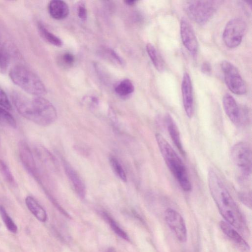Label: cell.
I'll use <instances>...</instances> for the list:
<instances>
[{
    "mask_svg": "<svg viewBox=\"0 0 252 252\" xmlns=\"http://www.w3.org/2000/svg\"><path fill=\"white\" fill-rule=\"evenodd\" d=\"M102 215L103 218L109 223L113 231L118 236L125 240H129L128 236L126 232L124 231L121 227H120L117 222H116L114 219L108 213L103 211L102 212Z\"/></svg>",
    "mask_w": 252,
    "mask_h": 252,
    "instance_id": "cell-23",
    "label": "cell"
},
{
    "mask_svg": "<svg viewBox=\"0 0 252 252\" xmlns=\"http://www.w3.org/2000/svg\"><path fill=\"white\" fill-rule=\"evenodd\" d=\"M25 203L29 210L38 220L42 222L46 221L47 214L46 211L33 197L27 196Z\"/></svg>",
    "mask_w": 252,
    "mask_h": 252,
    "instance_id": "cell-18",
    "label": "cell"
},
{
    "mask_svg": "<svg viewBox=\"0 0 252 252\" xmlns=\"http://www.w3.org/2000/svg\"><path fill=\"white\" fill-rule=\"evenodd\" d=\"M134 87L133 83L127 79L122 80L115 87L116 94L122 97L130 95L134 92Z\"/></svg>",
    "mask_w": 252,
    "mask_h": 252,
    "instance_id": "cell-22",
    "label": "cell"
},
{
    "mask_svg": "<svg viewBox=\"0 0 252 252\" xmlns=\"http://www.w3.org/2000/svg\"><path fill=\"white\" fill-rule=\"evenodd\" d=\"M125 2L127 4V5H130V6H132L136 2V1L135 0H126V1H125Z\"/></svg>",
    "mask_w": 252,
    "mask_h": 252,
    "instance_id": "cell-35",
    "label": "cell"
},
{
    "mask_svg": "<svg viewBox=\"0 0 252 252\" xmlns=\"http://www.w3.org/2000/svg\"><path fill=\"white\" fill-rule=\"evenodd\" d=\"M220 66L224 81L230 91L238 95L245 94L247 92L246 84L236 66L227 61H223Z\"/></svg>",
    "mask_w": 252,
    "mask_h": 252,
    "instance_id": "cell-8",
    "label": "cell"
},
{
    "mask_svg": "<svg viewBox=\"0 0 252 252\" xmlns=\"http://www.w3.org/2000/svg\"><path fill=\"white\" fill-rule=\"evenodd\" d=\"M37 28L41 36L48 42L57 47L62 46L63 45L62 40L51 32L42 23H38Z\"/></svg>",
    "mask_w": 252,
    "mask_h": 252,
    "instance_id": "cell-19",
    "label": "cell"
},
{
    "mask_svg": "<svg viewBox=\"0 0 252 252\" xmlns=\"http://www.w3.org/2000/svg\"><path fill=\"white\" fill-rule=\"evenodd\" d=\"M20 160L26 171L36 182L43 187L41 176L36 161L28 144L21 141L18 144Z\"/></svg>",
    "mask_w": 252,
    "mask_h": 252,
    "instance_id": "cell-9",
    "label": "cell"
},
{
    "mask_svg": "<svg viewBox=\"0 0 252 252\" xmlns=\"http://www.w3.org/2000/svg\"><path fill=\"white\" fill-rule=\"evenodd\" d=\"M77 12L80 19L85 20L87 18V10L86 5L82 1L80 2L77 5Z\"/></svg>",
    "mask_w": 252,
    "mask_h": 252,
    "instance_id": "cell-32",
    "label": "cell"
},
{
    "mask_svg": "<svg viewBox=\"0 0 252 252\" xmlns=\"http://www.w3.org/2000/svg\"><path fill=\"white\" fill-rule=\"evenodd\" d=\"M181 88L184 110L187 116L191 118L193 113L192 86L190 76L187 72L183 75Z\"/></svg>",
    "mask_w": 252,
    "mask_h": 252,
    "instance_id": "cell-12",
    "label": "cell"
},
{
    "mask_svg": "<svg viewBox=\"0 0 252 252\" xmlns=\"http://www.w3.org/2000/svg\"><path fill=\"white\" fill-rule=\"evenodd\" d=\"M240 200L246 206L251 208L252 207V197L251 193L241 192L239 194Z\"/></svg>",
    "mask_w": 252,
    "mask_h": 252,
    "instance_id": "cell-33",
    "label": "cell"
},
{
    "mask_svg": "<svg viewBox=\"0 0 252 252\" xmlns=\"http://www.w3.org/2000/svg\"><path fill=\"white\" fill-rule=\"evenodd\" d=\"M220 1L190 0L185 4V11L189 17L196 23L204 24L215 14Z\"/></svg>",
    "mask_w": 252,
    "mask_h": 252,
    "instance_id": "cell-5",
    "label": "cell"
},
{
    "mask_svg": "<svg viewBox=\"0 0 252 252\" xmlns=\"http://www.w3.org/2000/svg\"><path fill=\"white\" fill-rule=\"evenodd\" d=\"M102 56L108 59L113 63L122 65L124 64L123 59L113 49L108 48H104L100 50Z\"/></svg>",
    "mask_w": 252,
    "mask_h": 252,
    "instance_id": "cell-28",
    "label": "cell"
},
{
    "mask_svg": "<svg viewBox=\"0 0 252 252\" xmlns=\"http://www.w3.org/2000/svg\"><path fill=\"white\" fill-rule=\"evenodd\" d=\"M180 35L185 47L195 57L198 48L197 38L191 26L185 19H182L181 21Z\"/></svg>",
    "mask_w": 252,
    "mask_h": 252,
    "instance_id": "cell-11",
    "label": "cell"
},
{
    "mask_svg": "<svg viewBox=\"0 0 252 252\" xmlns=\"http://www.w3.org/2000/svg\"><path fill=\"white\" fill-rule=\"evenodd\" d=\"M0 172L4 180L11 186H15L16 182L9 168L4 161L0 158Z\"/></svg>",
    "mask_w": 252,
    "mask_h": 252,
    "instance_id": "cell-27",
    "label": "cell"
},
{
    "mask_svg": "<svg viewBox=\"0 0 252 252\" xmlns=\"http://www.w3.org/2000/svg\"><path fill=\"white\" fill-rule=\"evenodd\" d=\"M220 226L222 232L234 243L244 250H249L250 247L235 228L225 221H221Z\"/></svg>",
    "mask_w": 252,
    "mask_h": 252,
    "instance_id": "cell-16",
    "label": "cell"
},
{
    "mask_svg": "<svg viewBox=\"0 0 252 252\" xmlns=\"http://www.w3.org/2000/svg\"><path fill=\"white\" fill-rule=\"evenodd\" d=\"M12 81L26 93L35 96H42L46 89L40 79L33 72L22 65L12 67L9 72Z\"/></svg>",
    "mask_w": 252,
    "mask_h": 252,
    "instance_id": "cell-4",
    "label": "cell"
},
{
    "mask_svg": "<svg viewBox=\"0 0 252 252\" xmlns=\"http://www.w3.org/2000/svg\"><path fill=\"white\" fill-rule=\"evenodd\" d=\"M0 216L6 228L11 233H16L18 227L2 205H0Z\"/></svg>",
    "mask_w": 252,
    "mask_h": 252,
    "instance_id": "cell-25",
    "label": "cell"
},
{
    "mask_svg": "<svg viewBox=\"0 0 252 252\" xmlns=\"http://www.w3.org/2000/svg\"><path fill=\"white\" fill-rule=\"evenodd\" d=\"M165 221L177 238L182 243L187 240V230L182 216L176 210L167 208L164 212Z\"/></svg>",
    "mask_w": 252,
    "mask_h": 252,
    "instance_id": "cell-10",
    "label": "cell"
},
{
    "mask_svg": "<svg viewBox=\"0 0 252 252\" xmlns=\"http://www.w3.org/2000/svg\"><path fill=\"white\" fill-rule=\"evenodd\" d=\"M106 252H116L114 248H109Z\"/></svg>",
    "mask_w": 252,
    "mask_h": 252,
    "instance_id": "cell-36",
    "label": "cell"
},
{
    "mask_svg": "<svg viewBox=\"0 0 252 252\" xmlns=\"http://www.w3.org/2000/svg\"><path fill=\"white\" fill-rule=\"evenodd\" d=\"M110 166L115 174L123 182H126V175L122 164L119 160L115 157L109 158Z\"/></svg>",
    "mask_w": 252,
    "mask_h": 252,
    "instance_id": "cell-26",
    "label": "cell"
},
{
    "mask_svg": "<svg viewBox=\"0 0 252 252\" xmlns=\"http://www.w3.org/2000/svg\"><path fill=\"white\" fill-rule=\"evenodd\" d=\"M0 125L12 128H15L17 126L16 121L13 116L1 106H0Z\"/></svg>",
    "mask_w": 252,
    "mask_h": 252,
    "instance_id": "cell-24",
    "label": "cell"
},
{
    "mask_svg": "<svg viewBox=\"0 0 252 252\" xmlns=\"http://www.w3.org/2000/svg\"><path fill=\"white\" fill-rule=\"evenodd\" d=\"M13 103L18 113L26 119L43 126L56 120L57 112L54 105L42 96L30 99L17 91L11 94Z\"/></svg>",
    "mask_w": 252,
    "mask_h": 252,
    "instance_id": "cell-2",
    "label": "cell"
},
{
    "mask_svg": "<svg viewBox=\"0 0 252 252\" xmlns=\"http://www.w3.org/2000/svg\"><path fill=\"white\" fill-rule=\"evenodd\" d=\"M66 176L77 194L84 198L86 194L85 186L76 171L66 161H63Z\"/></svg>",
    "mask_w": 252,
    "mask_h": 252,
    "instance_id": "cell-14",
    "label": "cell"
},
{
    "mask_svg": "<svg viewBox=\"0 0 252 252\" xmlns=\"http://www.w3.org/2000/svg\"><path fill=\"white\" fill-rule=\"evenodd\" d=\"M9 56L6 49L0 44V73H5L9 65Z\"/></svg>",
    "mask_w": 252,
    "mask_h": 252,
    "instance_id": "cell-29",
    "label": "cell"
},
{
    "mask_svg": "<svg viewBox=\"0 0 252 252\" xmlns=\"http://www.w3.org/2000/svg\"><path fill=\"white\" fill-rule=\"evenodd\" d=\"M201 71L205 74H209L212 70L210 63L207 62H204L201 66Z\"/></svg>",
    "mask_w": 252,
    "mask_h": 252,
    "instance_id": "cell-34",
    "label": "cell"
},
{
    "mask_svg": "<svg viewBox=\"0 0 252 252\" xmlns=\"http://www.w3.org/2000/svg\"><path fill=\"white\" fill-rule=\"evenodd\" d=\"M60 63L62 65L66 66H70L73 65L75 61L73 55L69 52H66L62 55L59 58Z\"/></svg>",
    "mask_w": 252,
    "mask_h": 252,
    "instance_id": "cell-30",
    "label": "cell"
},
{
    "mask_svg": "<svg viewBox=\"0 0 252 252\" xmlns=\"http://www.w3.org/2000/svg\"><path fill=\"white\" fill-rule=\"evenodd\" d=\"M224 110L229 119L234 124H239L241 120L240 109L234 97L229 94H226L222 98Z\"/></svg>",
    "mask_w": 252,
    "mask_h": 252,
    "instance_id": "cell-13",
    "label": "cell"
},
{
    "mask_svg": "<svg viewBox=\"0 0 252 252\" xmlns=\"http://www.w3.org/2000/svg\"><path fill=\"white\" fill-rule=\"evenodd\" d=\"M164 121L173 143L182 154L184 155L185 152L181 141L180 131L174 120L170 114H166Z\"/></svg>",
    "mask_w": 252,
    "mask_h": 252,
    "instance_id": "cell-15",
    "label": "cell"
},
{
    "mask_svg": "<svg viewBox=\"0 0 252 252\" xmlns=\"http://www.w3.org/2000/svg\"><path fill=\"white\" fill-rule=\"evenodd\" d=\"M247 31V25L242 18H234L225 26L222 38L226 46L230 48L238 46Z\"/></svg>",
    "mask_w": 252,
    "mask_h": 252,
    "instance_id": "cell-7",
    "label": "cell"
},
{
    "mask_svg": "<svg viewBox=\"0 0 252 252\" xmlns=\"http://www.w3.org/2000/svg\"><path fill=\"white\" fill-rule=\"evenodd\" d=\"M0 106L7 110H11L12 105L6 93L0 87Z\"/></svg>",
    "mask_w": 252,
    "mask_h": 252,
    "instance_id": "cell-31",
    "label": "cell"
},
{
    "mask_svg": "<svg viewBox=\"0 0 252 252\" xmlns=\"http://www.w3.org/2000/svg\"><path fill=\"white\" fill-rule=\"evenodd\" d=\"M207 181L211 195L225 221L239 230H244L245 223L238 206L223 182L212 168L208 170Z\"/></svg>",
    "mask_w": 252,
    "mask_h": 252,
    "instance_id": "cell-1",
    "label": "cell"
},
{
    "mask_svg": "<svg viewBox=\"0 0 252 252\" xmlns=\"http://www.w3.org/2000/svg\"><path fill=\"white\" fill-rule=\"evenodd\" d=\"M48 10L50 16L56 20H62L68 15L69 9L67 3L61 0H53L49 2Z\"/></svg>",
    "mask_w": 252,
    "mask_h": 252,
    "instance_id": "cell-17",
    "label": "cell"
},
{
    "mask_svg": "<svg viewBox=\"0 0 252 252\" xmlns=\"http://www.w3.org/2000/svg\"><path fill=\"white\" fill-rule=\"evenodd\" d=\"M230 156L241 177L249 178L252 173V151L249 145L245 142L236 143L231 148Z\"/></svg>",
    "mask_w": 252,
    "mask_h": 252,
    "instance_id": "cell-6",
    "label": "cell"
},
{
    "mask_svg": "<svg viewBox=\"0 0 252 252\" xmlns=\"http://www.w3.org/2000/svg\"><path fill=\"white\" fill-rule=\"evenodd\" d=\"M156 141L162 157L182 189L191 190V184L184 162L168 141L160 133L155 134Z\"/></svg>",
    "mask_w": 252,
    "mask_h": 252,
    "instance_id": "cell-3",
    "label": "cell"
},
{
    "mask_svg": "<svg viewBox=\"0 0 252 252\" xmlns=\"http://www.w3.org/2000/svg\"><path fill=\"white\" fill-rule=\"evenodd\" d=\"M146 51L153 65L158 71H162L164 66L163 62L155 47L151 43L146 45Z\"/></svg>",
    "mask_w": 252,
    "mask_h": 252,
    "instance_id": "cell-21",
    "label": "cell"
},
{
    "mask_svg": "<svg viewBox=\"0 0 252 252\" xmlns=\"http://www.w3.org/2000/svg\"><path fill=\"white\" fill-rule=\"evenodd\" d=\"M36 153L40 160L50 168L56 167V160L54 157L45 148L41 146L36 147Z\"/></svg>",
    "mask_w": 252,
    "mask_h": 252,
    "instance_id": "cell-20",
    "label": "cell"
}]
</instances>
